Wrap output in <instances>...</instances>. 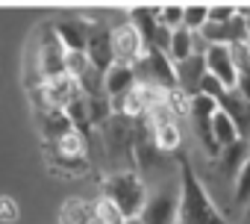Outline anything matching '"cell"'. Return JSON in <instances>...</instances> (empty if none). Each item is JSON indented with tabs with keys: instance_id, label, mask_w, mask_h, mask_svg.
<instances>
[{
	"instance_id": "1",
	"label": "cell",
	"mask_w": 250,
	"mask_h": 224,
	"mask_svg": "<svg viewBox=\"0 0 250 224\" xmlns=\"http://www.w3.org/2000/svg\"><path fill=\"white\" fill-rule=\"evenodd\" d=\"M177 224H227L188 159H180V215Z\"/></svg>"
},
{
	"instance_id": "2",
	"label": "cell",
	"mask_w": 250,
	"mask_h": 224,
	"mask_svg": "<svg viewBox=\"0 0 250 224\" xmlns=\"http://www.w3.org/2000/svg\"><path fill=\"white\" fill-rule=\"evenodd\" d=\"M103 198H109L127 221H136L145 209V201H147V189L142 183V177L136 171H121V174H112L106 183H103Z\"/></svg>"
},
{
	"instance_id": "3",
	"label": "cell",
	"mask_w": 250,
	"mask_h": 224,
	"mask_svg": "<svg viewBox=\"0 0 250 224\" xmlns=\"http://www.w3.org/2000/svg\"><path fill=\"white\" fill-rule=\"evenodd\" d=\"M177 215H180V186H162L159 192L147 195L139 221L142 224H177Z\"/></svg>"
},
{
	"instance_id": "4",
	"label": "cell",
	"mask_w": 250,
	"mask_h": 224,
	"mask_svg": "<svg viewBox=\"0 0 250 224\" xmlns=\"http://www.w3.org/2000/svg\"><path fill=\"white\" fill-rule=\"evenodd\" d=\"M112 47H115V62L118 65H139L145 56V42L139 36V30L127 21V24H118L112 30Z\"/></svg>"
},
{
	"instance_id": "5",
	"label": "cell",
	"mask_w": 250,
	"mask_h": 224,
	"mask_svg": "<svg viewBox=\"0 0 250 224\" xmlns=\"http://www.w3.org/2000/svg\"><path fill=\"white\" fill-rule=\"evenodd\" d=\"M39 65H42V77L44 80L68 74V50L62 47V42L56 39L53 30H47L44 33V45H39Z\"/></svg>"
},
{
	"instance_id": "6",
	"label": "cell",
	"mask_w": 250,
	"mask_h": 224,
	"mask_svg": "<svg viewBox=\"0 0 250 224\" xmlns=\"http://www.w3.org/2000/svg\"><path fill=\"white\" fill-rule=\"evenodd\" d=\"M218 109L235 124L241 139L250 136V97H244L238 89H229V91H224L218 97Z\"/></svg>"
},
{
	"instance_id": "7",
	"label": "cell",
	"mask_w": 250,
	"mask_h": 224,
	"mask_svg": "<svg viewBox=\"0 0 250 224\" xmlns=\"http://www.w3.org/2000/svg\"><path fill=\"white\" fill-rule=\"evenodd\" d=\"M203 59H206V71H209L227 91L235 89V62H232V50H229L227 45H209L206 53H203Z\"/></svg>"
},
{
	"instance_id": "8",
	"label": "cell",
	"mask_w": 250,
	"mask_h": 224,
	"mask_svg": "<svg viewBox=\"0 0 250 224\" xmlns=\"http://www.w3.org/2000/svg\"><path fill=\"white\" fill-rule=\"evenodd\" d=\"M85 59L88 65L103 77L115 65V47H112V30H94L85 42Z\"/></svg>"
},
{
	"instance_id": "9",
	"label": "cell",
	"mask_w": 250,
	"mask_h": 224,
	"mask_svg": "<svg viewBox=\"0 0 250 224\" xmlns=\"http://www.w3.org/2000/svg\"><path fill=\"white\" fill-rule=\"evenodd\" d=\"M174 71H177V91H183L191 100L200 91V83L206 77V59H203V53H194L186 62H177Z\"/></svg>"
},
{
	"instance_id": "10",
	"label": "cell",
	"mask_w": 250,
	"mask_h": 224,
	"mask_svg": "<svg viewBox=\"0 0 250 224\" xmlns=\"http://www.w3.org/2000/svg\"><path fill=\"white\" fill-rule=\"evenodd\" d=\"M136 68H130V65H112L106 74H103V91H106V97L109 100H121V97H127L133 89H136Z\"/></svg>"
},
{
	"instance_id": "11",
	"label": "cell",
	"mask_w": 250,
	"mask_h": 224,
	"mask_svg": "<svg viewBox=\"0 0 250 224\" xmlns=\"http://www.w3.org/2000/svg\"><path fill=\"white\" fill-rule=\"evenodd\" d=\"M50 30L56 33V39L62 42V47H65L68 53H85L88 36H85V30H83L80 21H59V24H53Z\"/></svg>"
},
{
	"instance_id": "12",
	"label": "cell",
	"mask_w": 250,
	"mask_h": 224,
	"mask_svg": "<svg viewBox=\"0 0 250 224\" xmlns=\"http://www.w3.org/2000/svg\"><path fill=\"white\" fill-rule=\"evenodd\" d=\"M59 224H94V203H88L83 198L65 201V206L59 212Z\"/></svg>"
},
{
	"instance_id": "13",
	"label": "cell",
	"mask_w": 250,
	"mask_h": 224,
	"mask_svg": "<svg viewBox=\"0 0 250 224\" xmlns=\"http://www.w3.org/2000/svg\"><path fill=\"white\" fill-rule=\"evenodd\" d=\"M232 62H235V89L250 97V47L247 45H232Z\"/></svg>"
},
{
	"instance_id": "14",
	"label": "cell",
	"mask_w": 250,
	"mask_h": 224,
	"mask_svg": "<svg viewBox=\"0 0 250 224\" xmlns=\"http://www.w3.org/2000/svg\"><path fill=\"white\" fill-rule=\"evenodd\" d=\"M212 139H215V145L224 151V148H229V145H235V142H244L241 136H238V130H235V124L224 115V112L218 109L215 115H212Z\"/></svg>"
},
{
	"instance_id": "15",
	"label": "cell",
	"mask_w": 250,
	"mask_h": 224,
	"mask_svg": "<svg viewBox=\"0 0 250 224\" xmlns=\"http://www.w3.org/2000/svg\"><path fill=\"white\" fill-rule=\"evenodd\" d=\"M218 162H221V168H224L227 174H238L241 165L250 162V159H247V148H244V142H235V145L224 148V151L218 154Z\"/></svg>"
},
{
	"instance_id": "16",
	"label": "cell",
	"mask_w": 250,
	"mask_h": 224,
	"mask_svg": "<svg viewBox=\"0 0 250 224\" xmlns=\"http://www.w3.org/2000/svg\"><path fill=\"white\" fill-rule=\"evenodd\" d=\"M153 130V142L159 151H177L180 148V124L177 121H168V124H159V127H150Z\"/></svg>"
},
{
	"instance_id": "17",
	"label": "cell",
	"mask_w": 250,
	"mask_h": 224,
	"mask_svg": "<svg viewBox=\"0 0 250 224\" xmlns=\"http://www.w3.org/2000/svg\"><path fill=\"white\" fill-rule=\"evenodd\" d=\"M94 224H127V218H124V212L109 198L100 195L94 201Z\"/></svg>"
},
{
	"instance_id": "18",
	"label": "cell",
	"mask_w": 250,
	"mask_h": 224,
	"mask_svg": "<svg viewBox=\"0 0 250 224\" xmlns=\"http://www.w3.org/2000/svg\"><path fill=\"white\" fill-rule=\"evenodd\" d=\"M209 18V6H200V3H191V6H183V27L188 33H200L203 24Z\"/></svg>"
},
{
	"instance_id": "19",
	"label": "cell",
	"mask_w": 250,
	"mask_h": 224,
	"mask_svg": "<svg viewBox=\"0 0 250 224\" xmlns=\"http://www.w3.org/2000/svg\"><path fill=\"white\" fill-rule=\"evenodd\" d=\"M156 15H159V24H162L165 30H171V33L183 27V6H177V3L156 6Z\"/></svg>"
},
{
	"instance_id": "20",
	"label": "cell",
	"mask_w": 250,
	"mask_h": 224,
	"mask_svg": "<svg viewBox=\"0 0 250 224\" xmlns=\"http://www.w3.org/2000/svg\"><path fill=\"white\" fill-rule=\"evenodd\" d=\"M235 177H238L235 180V201L238 203H247V198H250V162H244Z\"/></svg>"
},
{
	"instance_id": "21",
	"label": "cell",
	"mask_w": 250,
	"mask_h": 224,
	"mask_svg": "<svg viewBox=\"0 0 250 224\" xmlns=\"http://www.w3.org/2000/svg\"><path fill=\"white\" fill-rule=\"evenodd\" d=\"M235 6H224V3H215V6H209V24H229L232 18H235Z\"/></svg>"
},
{
	"instance_id": "22",
	"label": "cell",
	"mask_w": 250,
	"mask_h": 224,
	"mask_svg": "<svg viewBox=\"0 0 250 224\" xmlns=\"http://www.w3.org/2000/svg\"><path fill=\"white\" fill-rule=\"evenodd\" d=\"M224 91H227V89H224V86H221L209 71H206V77H203V83H200V91H197V94H209V97H215V100H218Z\"/></svg>"
},
{
	"instance_id": "23",
	"label": "cell",
	"mask_w": 250,
	"mask_h": 224,
	"mask_svg": "<svg viewBox=\"0 0 250 224\" xmlns=\"http://www.w3.org/2000/svg\"><path fill=\"white\" fill-rule=\"evenodd\" d=\"M18 218V203L12 198H0V221H15Z\"/></svg>"
}]
</instances>
